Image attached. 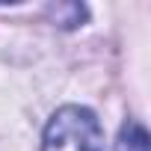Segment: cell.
<instances>
[{
	"mask_svg": "<svg viewBox=\"0 0 151 151\" xmlns=\"http://www.w3.org/2000/svg\"><path fill=\"white\" fill-rule=\"evenodd\" d=\"M116 151H148V133L139 122H127L119 133Z\"/></svg>",
	"mask_w": 151,
	"mask_h": 151,
	"instance_id": "obj_2",
	"label": "cell"
},
{
	"mask_svg": "<svg viewBox=\"0 0 151 151\" xmlns=\"http://www.w3.org/2000/svg\"><path fill=\"white\" fill-rule=\"evenodd\" d=\"M42 151H104L101 122L86 107H62L45 127Z\"/></svg>",
	"mask_w": 151,
	"mask_h": 151,
	"instance_id": "obj_1",
	"label": "cell"
}]
</instances>
